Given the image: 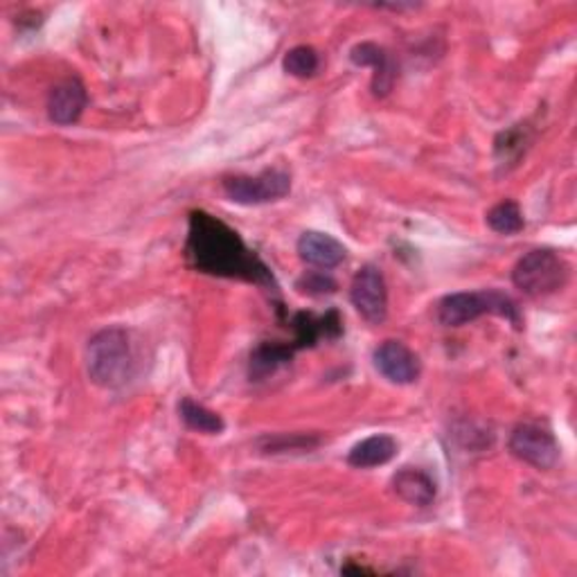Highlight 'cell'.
Segmentation results:
<instances>
[{
    "label": "cell",
    "instance_id": "14",
    "mask_svg": "<svg viewBox=\"0 0 577 577\" xmlns=\"http://www.w3.org/2000/svg\"><path fill=\"white\" fill-rule=\"evenodd\" d=\"M179 415H181V419L185 423V427L192 429V431H196V434L220 436V434H224V429H226V423H224L220 413L205 408L203 404H199V402H194V399H190V397L181 399V404H179Z\"/></svg>",
    "mask_w": 577,
    "mask_h": 577
},
{
    "label": "cell",
    "instance_id": "16",
    "mask_svg": "<svg viewBox=\"0 0 577 577\" xmlns=\"http://www.w3.org/2000/svg\"><path fill=\"white\" fill-rule=\"evenodd\" d=\"M319 66H321V57L311 45H296L287 52L285 60H282L285 73L291 75V77H298V79L313 77V75H317Z\"/></svg>",
    "mask_w": 577,
    "mask_h": 577
},
{
    "label": "cell",
    "instance_id": "3",
    "mask_svg": "<svg viewBox=\"0 0 577 577\" xmlns=\"http://www.w3.org/2000/svg\"><path fill=\"white\" fill-rule=\"evenodd\" d=\"M485 313H494V317L510 321L514 328H521V313L516 302L496 289L460 291L445 296L438 302V321L445 328H462L485 317Z\"/></svg>",
    "mask_w": 577,
    "mask_h": 577
},
{
    "label": "cell",
    "instance_id": "6",
    "mask_svg": "<svg viewBox=\"0 0 577 577\" xmlns=\"http://www.w3.org/2000/svg\"><path fill=\"white\" fill-rule=\"evenodd\" d=\"M507 447L514 458L537 469H553L562 456L555 436L546 427L535 423L514 427Z\"/></svg>",
    "mask_w": 577,
    "mask_h": 577
},
{
    "label": "cell",
    "instance_id": "17",
    "mask_svg": "<svg viewBox=\"0 0 577 577\" xmlns=\"http://www.w3.org/2000/svg\"><path fill=\"white\" fill-rule=\"evenodd\" d=\"M291 359V348L285 345H261L250 356V377H267L269 373H276L278 365L287 363Z\"/></svg>",
    "mask_w": 577,
    "mask_h": 577
},
{
    "label": "cell",
    "instance_id": "10",
    "mask_svg": "<svg viewBox=\"0 0 577 577\" xmlns=\"http://www.w3.org/2000/svg\"><path fill=\"white\" fill-rule=\"evenodd\" d=\"M350 62L359 68H373L375 71L371 88L377 97H386L393 90L395 79H397V68H395V62L391 60V55L382 45L371 43V41L356 43L350 50Z\"/></svg>",
    "mask_w": 577,
    "mask_h": 577
},
{
    "label": "cell",
    "instance_id": "4",
    "mask_svg": "<svg viewBox=\"0 0 577 577\" xmlns=\"http://www.w3.org/2000/svg\"><path fill=\"white\" fill-rule=\"evenodd\" d=\"M568 276V261L553 248H533L512 269L514 287L531 298H546L562 291Z\"/></svg>",
    "mask_w": 577,
    "mask_h": 577
},
{
    "label": "cell",
    "instance_id": "18",
    "mask_svg": "<svg viewBox=\"0 0 577 577\" xmlns=\"http://www.w3.org/2000/svg\"><path fill=\"white\" fill-rule=\"evenodd\" d=\"M336 287H339L336 280L332 276L323 274V271H309L296 282V289L304 296H311V298L336 293Z\"/></svg>",
    "mask_w": 577,
    "mask_h": 577
},
{
    "label": "cell",
    "instance_id": "5",
    "mask_svg": "<svg viewBox=\"0 0 577 577\" xmlns=\"http://www.w3.org/2000/svg\"><path fill=\"white\" fill-rule=\"evenodd\" d=\"M222 188L226 196L239 205H261L285 199L291 192V177L285 170H265L255 177H226Z\"/></svg>",
    "mask_w": 577,
    "mask_h": 577
},
{
    "label": "cell",
    "instance_id": "11",
    "mask_svg": "<svg viewBox=\"0 0 577 577\" xmlns=\"http://www.w3.org/2000/svg\"><path fill=\"white\" fill-rule=\"evenodd\" d=\"M296 248L304 265L317 269H336L348 257V250L339 239L319 231H304Z\"/></svg>",
    "mask_w": 577,
    "mask_h": 577
},
{
    "label": "cell",
    "instance_id": "7",
    "mask_svg": "<svg viewBox=\"0 0 577 577\" xmlns=\"http://www.w3.org/2000/svg\"><path fill=\"white\" fill-rule=\"evenodd\" d=\"M350 300L365 323L382 325L388 317V289L384 274L373 265L363 267L352 280Z\"/></svg>",
    "mask_w": 577,
    "mask_h": 577
},
{
    "label": "cell",
    "instance_id": "1",
    "mask_svg": "<svg viewBox=\"0 0 577 577\" xmlns=\"http://www.w3.org/2000/svg\"><path fill=\"white\" fill-rule=\"evenodd\" d=\"M185 253L190 265L203 274L274 285L265 261L246 248L233 228L205 213H192Z\"/></svg>",
    "mask_w": 577,
    "mask_h": 577
},
{
    "label": "cell",
    "instance_id": "19",
    "mask_svg": "<svg viewBox=\"0 0 577 577\" xmlns=\"http://www.w3.org/2000/svg\"><path fill=\"white\" fill-rule=\"evenodd\" d=\"M523 142H526V129H521V125L507 133H501L496 140V156L501 161L507 159H519V153L523 151Z\"/></svg>",
    "mask_w": 577,
    "mask_h": 577
},
{
    "label": "cell",
    "instance_id": "8",
    "mask_svg": "<svg viewBox=\"0 0 577 577\" xmlns=\"http://www.w3.org/2000/svg\"><path fill=\"white\" fill-rule=\"evenodd\" d=\"M375 371L391 384L408 386L419 380L423 373V363H419L417 354L404 345L402 341H384L375 354H373Z\"/></svg>",
    "mask_w": 577,
    "mask_h": 577
},
{
    "label": "cell",
    "instance_id": "15",
    "mask_svg": "<svg viewBox=\"0 0 577 577\" xmlns=\"http://www.w3.org/2000/svg\"><path fill=\"white\" fill-rule=\"evenodd\" d=\"M485 222L499 235H516V233L523 231V226H526V220H523L521 207L514 201L496 203L488 213Z\"/></svg>",
    "mask_w": 577,
    "mask_h": 577
},
{
    "label": "cell",
    "instance_id": "9",
    "mask_svg": "<svg viewBox=\"0 0 577 577\" xmlns=\"http://www.w3.org/2000/svg\"><path fill=\"white\" fill-rule=\"evenodd\" d=\"M86 104H88V93L82 79L66 77L50 88L45 109L52 122L60 127H68L82 118Z\"/></svg>",
    "mask_w": 577,
    "mask_h": 577
},
{
    "label": "cell",
    "instance_id": "12",
    "mask_svg": "<svg viewBox=\"0 0 577 577\" xmlns=\"http://www.w3.org/2000/svg\"><path fill=\"white\" fill-rule=\"evenodd\" d=\"M395 494L415 507H427L436 501L438 488L429 471L419 467H402L391 481Z\"/></svg>",
    "mask_w": 577,
    "mask_h": 577
},
{
    "label": "cell",
    "instance_id": "13",
    "mask_svg": "<svg viewBox=\"0 0 577 577\" xmlns=\"http://www.w3.org/2000/svg\"><path fill=\"white\" fill-rule=\"evenodd\" d=\"M397 440L393 436L380 434V436H371L361 442H356L350 453H348V462L356 469H373L380 464L391 462L397 456Z\"/></svg>",
    "mask_w": 577,
    "mask_h": 577
},
{
    "label": "cell",
    "instance_id": "2",
    "mask_svg": "<svg viewBox=\"0 0 577 577\" xmlns=\"http://www.w3.org/2000/svg\"><path fill=\"white\" fill-rule=\"evenodd\" d=\"M86 373L99 388H120L133 375V350L129 332L107 328L90 336L86 345Z\"/></svg>",
    "mask_w": 577,
    "mask_h": 577
}]
</instances>
